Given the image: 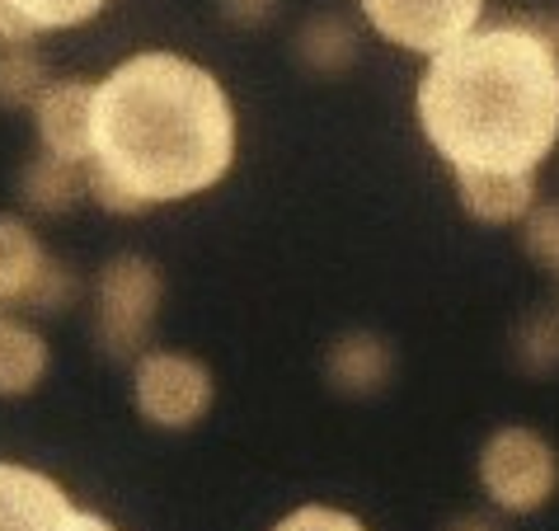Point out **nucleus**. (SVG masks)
<instances>
[{
  "instance_id": "f257e3e1",
  "label": "nucleus",
  "mask_w": 559,
  "mask_h": 531,
  "mask_svg": "<svg viewBox=\"0 0 559 531\" xmlns=\"http://www.w3.org/2000/svg\"><path fill=\"white\" fill-rule=\"evenodd\" d=\"M236 108L222 81L175 52H136L95 85L85 193L114 216H142L226 179Z\"/></svg>"
},
{
  "instance_id": "f03ea898",
  "label": "nucleus",
  "mask_w": 559,
  "mask_h": 531,
  "mask_svg": "<svg viewBox=\"0 0 559 531\" xmlns=\"http://www.w3.org/2000/svg\"><path fill=\"white\" fill-rule=\"evenodd\" d=\"M418 128L452 169L536 175L559 146V57L518 20L471 28L428 57Z\"/></svg>"
},
{
  "instance_id": "7ed1b4c3",
  "label": "nucleus",
  "mask_w": 559,
  "mask_h": 531,
  "mask_svg": "<svg viewBox=\"0 0 559 531\" xmlns=\"http://www.w3.org/2000/svg\"><path fill=\"white\" fill-rule=\"evenodd\" d=\"M479 489L512 518L540 512L559 489V457L536 428L508 424L479 447Z\"/></svg>"
},
{
  "instance_id": "20e7f679",
  "label": "nucleus",
  "mask_w": 559,
  "mask_h": 531,
  "mask_svg": "<svg viewBox=\"0 0 559 531\" xmlns=\"http://www.w3.org/2000/svg\"><path fill=\"white\" fill-rule=\"evenodd\" d=\"M165 278L142 255H118L95 283V334L108 357H142L155 316H160Z\"/></svg>"
},
{
  "instance_id": "39448f33",
  "label": "nucleus",
  "mask_w": 559,
  "mask_h": 531,
  "mask_svg": "<svg viewBox=\"0 0 559 531\" xmlns=\"http://www.w3.org/2000/svg\"><path fill=\"white\" fill-rule=\"evenodd\" d=\"M132 400H136V414H142L151 428L183 433L212 410L216 381H212V371L198 363V357L155 349V353L136 357Z\"/></svg>"
},
{
  "instance_id": "423d86ee",
  "label": "nucleus",
  "mask_w": 559,
  "mask_h": 531,
  "mask_svg": "<svg viewBox=\"0 0 559 531\" xmlns=\"http://www.w3.org/2000/svg\"><path fill=\"white\" fill-rule=\"evenodd\" d=\"M367 24L405 52H442L465 38L485 14V0H357Z\"/></svg>"
},
{
  "instance_id": "0eeeda50",
  "label": "nucleus",
  "mask_w": 559,
  "mask_h": 531,
  "mask_svg": "<svg viewBox=\"0 0 559 531\" xmlns=\"http://www.w3.org/2000/svg\"><path fill=\"white\" fill-rule=\"evenodd\" d=\"M75 512L52 475L0 461V531H71Z\"/></svg>"
},
{
  "instance_id": "6e6552de",
  "label": "nucleus",
  "mask_w": 559,
  "mask_h": 531,
  "mask_svg": "<svg viewBox=\"0 0 559 531\" xmlns=\"http://www.w3.org/2000/svg\"><path fill=\"white\" fill-rule=\"evenodd\" d=\"M90 108H95V81H48L34 104L38 142L48 155H61L71 165L90 161Z\"/></svg>"
},
{
  "instance_id": "1a4fd4ad",
  "label": "nucleus",
  "mask_w": 559,
  "mask_h": 531,
  "mask_svg": "<svg viewBox=\"0 0 559 531\" xmlns=\"http://www.w3.org/2000/svg\"><path fill=\"white\" fill-rule=\"evenodd\" d=\"M456 198L471 222L512 226L536 208V175L522 169H456Z\"/></svg>"
},
{
  "instance_id": "9d476101",
  "label": "nucleus",
  "mask_w": 559,
  "mask_h": 531,
  "mask_svg": "<svg viewBox=\"0 0 559 531\" xmlns=\"http://www.w3.org/2000/svg\"><path fill=\"white\" fill-rule=\"evenodd\" d=\"M48 269H52V255L38 245L34 231L10 212L0 216V310H14V306L28 310Z\"/></svg>"
},
{
  "instance_id": "9b49d317",
  "label": "nucleus",
  "mask_w": 559,
  "mask_h": 531,
  "mask_svg": "<svg viewBox=\"0 0 559 531\" xmlns=\"http://www.w3.org/2000/svg\"><path fill=\"white\" fill-rule=\"evenodd\" d=\"M391 371H395L391 343L367 330L344 334L330 349V357H324V377L334 381V390H344V396H377L391 381Z\"/></svg>"
},
{
  "instance_id": "f8f14e48",
  "label": "nucleus",
  "mask_w": 559,
  "mask_h": 531,
  "mask_svg": "<svg viewBox=\"0 0 559 531\" xmlns=\"http://www.w3.org/2000/svg\"><path fill=\"white\" fill-rule=\"evenodd\" d=\"M48 339L34 324L14 320L10 310H0V400L28 396L38 381L48 377Z\"/></svg>"
},
{
  "instance_id": "ddd939ff",
  "label": "nucleus",
  "mask_w": 559,
  "mask_h": 531,
  "mask_svg": "<svg viewBox=\"0 0 559 531\" xmlns=\"http://www.w3.org/2000/svg\"><path fill=\"white\" fill-rule=\"evenodd\" d=\"M20 198L28 202L34 212L43 216H57V212H71L75 202L85 198V165H71L61 155H34L20 175Z\"/></svg>"
},
{
  "instance_id": "4468645a",
  "label": "nucleus",
  "mask_w": 559,
  "mask_h": 531,
  "mask_svg": "<svg viewBox=\"0 0 559 531\" xmlns=\"http://www.w3.org/2000/svg\"><path fill=\"white\" fill-rule=\"evenodd\" d=\"M297 57L320 75L348 71L357 61V28L344 14H310L297 34Z\"/></svg>"
},
{
  "instance_id": "2eb2a0df",
  "label": "nucleus",
  "mask_w": 559,
  "mask_h": 531,
  "mask_svg": "<svg viewBox=\"0 0 559 531\" xmlns=\"http://www.w3.org/2000/svg\"><path fill=\"white\" fill-rule=\"evenodd\" d=\"M48 90V67L34 43H0V108H34Z\"/></svg>"
},
{
  "instance_id": "dca6fc26",
  "label": "nucleus",
  "mask_w": 559,
  "mask_h": 531,
  "mask_svg": "<svg viewBox=\"0 0 559 531\" xmlns=\"http://www.w3.org/2000/svg\"><path fill=\"white\" fill-rule=\"evenodd\" d=\"M518 363L526 367V371H555L559 367V306L555 310H540V316H532L518 330Z\"/></svg>"
},
{
  "instance_id": "f3484780",
  "label": "nucleus",
  "mask_w": 559,
  "mask_h": 531,
  "mask_svg": "<svg viewBox=\"0 0 559 531\" xmlns=\"http://www.w3.org/2000/svg\"><path fill=\"white\" fill-rule=\"evenodd\" d=\"M108 5V0H14V10L24 14V24L34 34H52V28H75Z\"/></svg>"
},
{
  "instance_id": "a211bd4d",
  "label": "nucleus",
  "mask_w": 559,
  "mask_h": 531,
  "mask_svg": "<svg viewBox=\"0 0 559 531\" xmlns=\"http://www.w3.org/2000/svg\"><path fill=\"white\" fill-rule=\"evenodd\" d=\"M522 240H526V255H532L540 269L559 278V202H536L522 222Z\"/></svg>"
},
{
  "instance_id": "6ab92c4d",
  "label": "nucleus",
  "mask_w": 559,
  "mask_h": 531,
  "mask_svg": "<svg viewBox=\"0 0 559 531\" xmlns=\"http://www.w3.org/2000/svg\"><path fill=\"white\" fill-rule=\"evenodd\" d=\"M273 531H367L353 512H338V508H324V504H306L297 512H287Z\"/></svg>"
},
{
  "instance_id": "aec40b11",
  "label": "nucleus",
  "mask_w": 559,
  "mask_h": 531,
  "mask_svg": "<svg viewBox=\"0 0 559 531\" xmlns=\"http://www.w3.org/2000/svg\"><path fill=\"white\" fill-rule=\"evenodd\" d=\"M222 14L240 28H259L277 14V0H222Z\"/></svg>"
},
{
  "instance_id": "412c9836",
  "label": "nucleus",
  "mask_w": 559,
  "mask_h": 531,
  "mask_svg": "<svg viewBox=\"0 0 559 531\" xmlns=\"http://www.w3.org/2000/svg\"><path fill=\"white\" fill-rule=\"evenodd\" d=\"M522 28H532V34L546 43V48L559 57V10H532V14H518Z\"/></svg>"
},
{
  "instance_id": "4be33fe9",
  "label": "nucleus",
  "mask_w": 559,
  "mask_h": 531,
  "mask_svg": "<svg viewBox=\"0 0 559 531\" xmlns=\"http://www.w3.org/2000/svg\"><path fill=\"white\" fill-rule=\"evenodd\" d=\"M38 34L24 24V14L14 10V0H0V43H34Z\"/></svg>"
},
{
  "instance_id": "5701e85b",
  "label": "nucleus",
  "mask_w": 559,
  "mask_h": 531,
  "mask_svg": "<svg viewBox=\"0 0 559 531\" xmlns=\"http://www.w3.org/2000/svg\"><path fill=\"white\" fill-rule=\"evenodd\" d=\"M71 531H118V527L108 522V518H99V512H85L81 508V512H75V527Z\"/></svg>"
},
{
  "instance_id": "b1692460",
  "label": "nucleus",
  "mask_w": 559,
  "mask_h": 531,
  "mask_svg": "<svg viewBox=\"0 0 559 531\" xmlns=\"http://www.w3.org/2000/svg\"><path fill=\"white\" fill-rule=\"evenodd\" d=\"M452 531H499V522H493V518H479V512H465V518L452 522Z\"/></svg>"
}]
</instances>
